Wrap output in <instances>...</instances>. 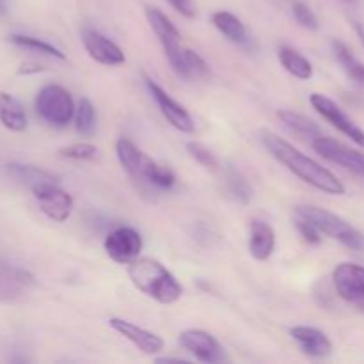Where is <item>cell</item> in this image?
I'll list each match as a JSON object with an SVG mask.
<instances>
[{"label":"cell","mask_w":364,"mask_h":364,"mask_svg":"<svg viewBox=\"0 0 364 364\" xmlns=\"http://www.w3.org/2000/svg\"><path fill=\"white\" fill-rule=\"evenodd\" d=\"M259 139H262V144L265 146L267 151H269L277 162L283 164L288 171H291L295 176L301 178L302 181H306V183L311 185V187L318 188V191L326 192V194H345V185L338 180L336 174L331 173L327 167L320 166V164L316 162V160H313L311 156L299 151L295 146H291L290 142L281 139L277 134L265 130L262 132V137Z\"/></svg>","instance_id":"obj_1"},{"label":"cell","mask_w":364,"mask_h":364,"mask_svg":"<svg viewBox=\"0 0 364 364\" xmlns=\"http://www.w3.org/2000/svg\"><path fill=\"white\" fill-rule=\"evenodd\" d=\"M128 277L139 291L160 304H174L183 294L176 277L153 258H135L128 263Z\"/></svg>","instance_id":"obj_2"},{"label":"cell","mask_w":364,"mask_h":364,"mask_svg":"<svg viewBox=\"0 0 364 364\" xmlns=\"http://www.w3.org/2000/svg\"><path fill=\"white\" fill-rule=\"evenodd\" d=\"M295 215L309 220L320 231V235H326V237L340 242L341 245L352 249V251H364V233L352 226L350 223H347L343 217L313 205L297 206Z\"/></svg>","instance_id":"obj_3"},{"label":"cell","mask_w":364,"mask_h":364,"mask_svg":"<svg viewBox=\"0 0 364 364\" xmlns=\"http://www.w3.org/2000/svg\"><path fill=\"white\" fill-rule=\"evenodd\" d=\"M36 112L50 127L64 128L75 116V102L71 92L59 84H46L36 96Z\"/></svg>","instance_id":"obj_4"},{"label":"cell","mask_w":364,"mask_h":364,"mask_svg":"<svg viewBox=\"0 0 364 364\" xmlns=\"http://www.w3.org/2000/svg\"><path fill=\"white\" fill-rule=\"evenodd\" d=\"M336 294L347 304L364 313V267L358 263H340L333 272Z\"/></svg>","instance_id":"obj_5"},{"label":"cell","mask_w":364,"mask_h":364,"mask_svg":"<svg viewBox=\"0 0 364 364\" xmlns=\"http://www.w3.org/2000/svg\"><path fill=\"white\" fill-rule=\"evenodd\" d=\"M103 247L112 262L119 263V265H128L141 255L142 237L134 228L121 226L107 235Z\"/></svg>","instance_id":"obj_6"},{"label":"cell","mask_w":364,"mask_h":364,"mask_svg":"<svg viewBox=\"0 0 364 364\" xmlns=\"http://www.w3.org/2000/svg\"><path fill=\"white\" fill-rule=\"evenodd\" d=\"M309 102H311L313 109H315L323 119L329 121L336 130H340L341 134L347 135L348 139H352L359 148L364 149V130L341 110V107L338 105L334 100L327 98L326 95H320V92H315V95H311Z\"/></svg>","instance_id":"obj_7"},{"label":"cell","mask_w":364,"mask_h":364,"mask_svg":"<svg viewBox=\"0 0 364 364\" xmlns=\"http://www.w3.org/2000/svg\"><path fill=\"white\" fill-rule=\"evenodd\" d=\"M144 84L146 89L149 91V95L153 96V100H155L156 105H159L162 116L166 117L176 130L183 132V134H192V132H194V119H192L191 114L187 112V109H185L181 103H178L162 85L156 84V82L153 80L151 77H148V75H144Z\"/></svg>","instance_id":"obj_8"},{"label":"cell","mask_w":364,"mask_h":364,"mask_svg":"<svg viewBox=\"0 0 364 364\" xmlns=\"http://www.w3.org/2000/svg\"><path fill=\"white\" fill-rule=\"evenodd\" d=\"M311 146L313 149L326 160L338 164V166H341L343 169L364 178V153L355 151V149L345 146L343 142H338L336 139L326 137V135L316 137L315 141L311 142Z\"/></svg>","instance_id":"obj_9"},{"label":"cell","mask_w":364,"mask_h":364,"mask_svg":"<svg viewBox=\"0 0 364 364\" xmlns=\"http://www.w3.org/2000/svg\"><path fill=\"white\" fill-rule=\"evenodd\" d=\"M41 212L53 223H64L73 212V198L59 187V183H46L32 188Z\"/></svg>","instance_id":"obj_10"},{"label":"cell","mask_w":364,"mask_h":364,"mask_svg":"<svg viewBox=\"0 0 364 364\" xmlns=\"http://www.w3.org/2000/svg\"><path fill=\"white\" fill-rule=\"evenodd\" d=\"M36 287V277L23 267L0 259V302L11 304Z\"/></svg>","instance_id":"obj_11"},{"label":"cell","mask_w":364,"mask_h":364,"mask_svg":"<svg viewBox=\"0 0 364 364\" xmlns=\"http://www.w3.org/2000/svg\"><path fill=\"white\" fill-rule=\"evenodd\" d=\"M180 343L183 345L185 350L191 352L198 361L215 364L226 361V352L223 345L215 340L210 333L201 329H188L180 334Z\"/></svg>","instance_id":"obj_12"},{"label":"cell","mask_w":364,"mask_h":364,"mask_svg":"<svg viewBox=\"0 0 364 364\" xmlns=\"http://www.w3.org/2000/svg\"><path fill=\"white\" fill-rule=\"evenodd\" d=\"M82 43H84L89 57L103 66H119L127 60L123 50L96 28L85 27L82 31Z\"/></svg>","instance_id":"obj_13"},{"label":"cell","mask_w":364,"mask_h":364,"mask_svg":"<svg viewBox=\"0 0 364 364\" xmlns=\"http://www.w3.org/2000/svg\"><path fill=\"white\" fill-rule=\"evenodd\" d=\"M146 20H148L149 27L153 28L155 36L159 38L160 45H162L164 53L166 57H173L178 50L183 46V41H181V32L178 31L176 25L167 18V14H164L159 7L146 6L144 7Z\"/></svg>","instance_id":"obj_14"},{"label":"cell","mask_w":364,"mask_h":364,"mask_svg":"<svg viewBox=\"0 0 364 364\" xmlns=\"http://www.w3.org/2000/svg\"><path fill=\"white\" fill-rule=\"evenodd\" d=\"M109 326L116 331L117 334H121L123 338H127L130 343H134L142 354L155 355L159 352L164 350V340L155 333H149V331L142 329L137 323L128 322L124 318H110Z\"/></svg>","instance_id":"obj_15"},{"label":"cell","mask_w":364,"mask_h":364,"mask_svg":"<svg viewBox=\"0 0 364 364\" xmlns=\"http://www.w3.org/2000/svg\"><path fill=\"white\" fill-rule=\"evenodd\" d=\"M290 334L299 343L301 350L309 358L323 359L333 354V341L327 338L326 333H322L316 327L295 326L290 329Z\"/></svg>","instance_id":"obj_16"},{"label":"cell","mask_w":364,"mask_h":364,"mask_svg":"<svg viewBox=\"0 0 364 364\" xmlns=\"http://www.w3.org/2000/svg\"><path fill=\"white\" fill-rule=\"evenodd\" d=\"M169 64L174 70V73L187 80H199V78H206L210 75V66L198 52L192 48L181 46L173 57H169Z\"/></svg>","instance_id":"obj_17"},{"label":"cell","mask_w":364,"mask_h":364,"mask_svg":"<svg viewBox=\"0 0 364 364\" xmlns=\"http://www.w3.org/2000/svg\"><path fill=\"white\" fill-rule=\"evenodd\" d=\"M276 249V233L265 220L255 219L249 228V252L258 262H267Z\"/></svg>","instance_id":"obj_18"},{"label":"cell","mask_w":364,"mask_h":364,"mask_svg":"<svg viewBox=\"0 0 364 364\" xmlns=\"http://www.w3.org/2000/svg\"><path fill=\"white\" fill-rule=\"evenodd\" d=\"M6 173L11 180H14L16 183L23 185V187L32 188L39 187V185L46 183H59L57 176L50 171L41 169L38 166H31V164H18L11 162L6 166Z\"/></svg>","instance_id":"obj_19"},{"label":"cell","mask_w":364,"mask_h":364,"mask_svg":"<svg viewBox=\"0 0 364 364\" xmlns=\"http://www.w3.org/2000/svg\"><path fill=\"white\" fill-rule=\"evenodd\" d=\"M134 180L142 181V183L149 185L153 188H159V191H169V188L176 185V174L167 166L153 162L149 156H146Z\"/></svg>","instance_id":"obj_20"},{"label":"cell","mask_w":364,"mask_h":364,"mask_svg":"<svg viewBox=\"0 0 364 364\" xmlns=\"http://www.w3.org/2000/svg\"><path fill=\"white\" fill-rule=\"evenodd\" d=\"M212 23L231 43H237V45L242 46H247L251 43L245 25L242 23L240 18L235 16L230 11H217V13H213Z\"/></svg>","instance_id":"obj_21"},{"label":"cell","mask_w":364,"mask_h":364,"mask_svg":"<svg viewBox=\"0 0 364 364\" xmlns=\"http://www.w3.org/2000/svg\"><path fill=\"white\" fill-rule=\"evenodd\" d=\"M0 123L11 132H23L27 128V114L9 92H0Z\"/></svg>","instance_id":"obj_22"},{"label":"cell","mask_w":364,"mask_h":364,"mask_svg":"<svg viewBox=\"0 0 364 364\" xmlns=\"http://www.w3.org/2000/svg\"><path fill=\"white\" fill-rule=\"evenodd\" d=\"M277 117H279L281 123H283L288 130H291L295 135H299V137L306 139V141L309 142H313L316 137L323 135L315 121L302 116V114L294 112V110H277Z\"/></svg>","instance_id":"obj_23"},{"label":"cell","mask_w":364,"mask_h":364,"mask_svg":"<svg viewBox=\"0 0 364 364\" xmlns=\"http://www.w3.org/2000/svg\"><path fill=\"white\" fill-rule=\"evenodd\" d=\"M277 59L283 64L284 70L290 75H294L299 80H309L313 77V66L301 52L290 46H281L277 50Z\"/></svg>","instance_id":"obj_24"},{"label":"cell","mask_w":364,"mask_h":364,"mask_svg":"<svg viewBox=\"0 0 364 364\" xmlns=\"http://www.w3.org/2000/svg\"><path fill=\"white\" fill-rule=\"evenodd\" d=\"M116 153H117V160L123 166V169L130 174L132 178L137 176L139 169H141L142 162H144L146 155L128 139H119L116 142Z\"/></svg>","instance_id":"obj_25"},{"label":"cell","mask_w":364,"mask_h":364,"mask_svg":"<svg viewBox=\"0 0 364 364\" xmlns=\"http://www.w3.org/2000/svg\"><path fill=\"white\" fill-rule=\"evenodd\" d=\"M333 52L338 63H340L341 68L345 70V73H347L352 80L358 82L359 85H364V64L355 59L354 53L350 52V48H348L343 41L334 39Z\"/></svg>","instance_id":"obj_26"},{"label":"cell","mask_w":364,"mask_h":364,"mask_svg":"<svg viewBox=\"0 0 364 364\" xmlns=\"http://www.w3.org/2000/svg\"><path fill=\"white\" fill-rule=\"evenodd\" d=\"M75 130L82 137H91L96 130V109L91 100L82 98L75 107Z\"/></svg>","instance_id":"obj_27"},{"label":"cell","mask_w":364,"mask_h":364,"mask_svg":"<svg viewBox=\"0 0 364 364\" xmlns=\"http://www.w3.org/2000/svg\"><path fill=\"white\" fill-rule=\"evenodd\" d=\"M9 41L13 43V45L21 46V48H27V50H32V52L43 53V55L55 57V59H60V60L66 59V55H64V53L60 52V50L57 48V46L50 45V43L43 41V39H39V38H34V36L11 34L9 36Z\"/></svg>","instance_id":"obj_28"},{"label":"cell","mask_w":364,"mask_h":364,"mask_svg":"<svg viewBox=\"0 0 364 364\" xmlns=\"http://www.w3.org/2000/svg\"><path fill=\"white\" fill-rule=\"evenodd\" d=\"M226 185H228V191H230V194L233 196L238 203H242V205H247V203L251 201L252 191H251V187H249L247 180H245V178L242 176L237 169H233V167H228Z\"/></svg>","instance_id":"obj_29"},{"label":"cell","mask_w":364,"mask_h":364,"mask_svg":"<svg viewBox=\"0 0 364 364\" xmlns=\"http://www.w3.org/2000/svg\"><path fill=\"white\" fill-rule=\"evenodd\" d=\"M59 155L63 159L78 160V162H87V160H95L98 156V148L89 142H77V144H70L66 148L59 149Z\"/></svg>","instance_id":"obj_30"},{"label":"cell","mask_w":364,"mask_h":364,"mask_svg":"<svg viewBox=\"0 0 364 364\" xmlns=\"http://www.w3.org/2000/svg\"><path fill=\"white\" fill-rule=\"evenodd\" d=\"M291 13H294V18L297 20V23L301 25V27L308 28V31H316V28L320 27L316 14L313 13L311 7H309L308 4L302 2V0H295V2L291 4Z\"/></svg>","instance_id":"obj_31"},{"label":"cell","mask_w":364,"mask_h":364,"mask_svg":"<svg viewBox=\"0 0 364 364\" xmlns=\"http://www.w3.org/2000/svg\"><path fill=\"white\" fill-rule=\"evenodd\" d=\"M187 151L196 162L201 164V166L206 167V169H215V167L219 166V160H217V156L213 155L212 149H208L205 144H201V142H196V141L187 142Z\"/></svg>","instance_id":"obj_32"},{"label":"cell","mask_w":364,"mask_h":364,"mask_svg":"<svg viewBox=\"0 0 364 364\" xmlns=\"http://www.w3.org/2000/svg\"><path fill=\"white\" fill-rule=\"evenodd\" d=\"M295 226H297L299 233H301V237L304 238L308 244H320V242H322V235H320V231L316 230L309 220L302 219V217H297Z\"/></svg>","instance_id":"obj_33"},{"label":"cell","mask_w":364,"mask_h":364,"mask_svg":"<svg viewBox=\"0 0 364 364\" xmlns=\"http://www.w3.org/2000/svg\"><path fill=\"white\" fill-rule=\"evenodd\" d=\"M167 2L185 18H194L196 13H198L194 0H167Z\"/></svg>","instance_id":"obj_34"},{"label":"cell","mask_w":364,"mask_h":364,"mask_svg":"<svg viewBox=\"0 0 364 364\" xmlns=\"http://www.w3.org/2000/svg\"><path fill=\"white\" fill-rule=\"evenodd\" d=\"M43 68L38 66V64H23V66L20 68V73L21 75H27V73H34V71H41Z\"/></svg>","instance_id":"obj_35"},{"label":"cell","mask_w":364,"mask_h":364,"mask_svg":"<svg viewBox=\"0 0 364 364\" xmlns=\"http://www.w3.org/2000/svg\"><path fill=\"white\" fill-rule=\"evenodd\" d=\"M352 27L355 28V32H358L359 39H361L363 45H364V27H363V25H361V23H358V21H352Z\"/></svg>","instance_id":"obj_36"},{"label":"cell","mask_w":364,"mask_h":364,"mask_svg":"<svg viewBox=\"0 0 364 364\" xmlns=\"http://www.w3.org/2000/svg\"><path fill=\"white\" fill-rule=\"evenodd\" d=\"M7 11V6H6V0H0V14H4Z\"/></svg>","instance_id":"obj_37"},{"label":"cell","mask_w":364,"mask_h":364,"mask_svg":"<svg viewBox=\"0 0 364 364\" xmlns=\"http://www.w3.org/2000/svg\"><path fill=\"white\" fill-rule=\"evenodd\" d=\"M341 2H345V4H350V6H354V4H358V0H341Z\"/></svg>","instance_id":"obj_38"}]
</instances>
